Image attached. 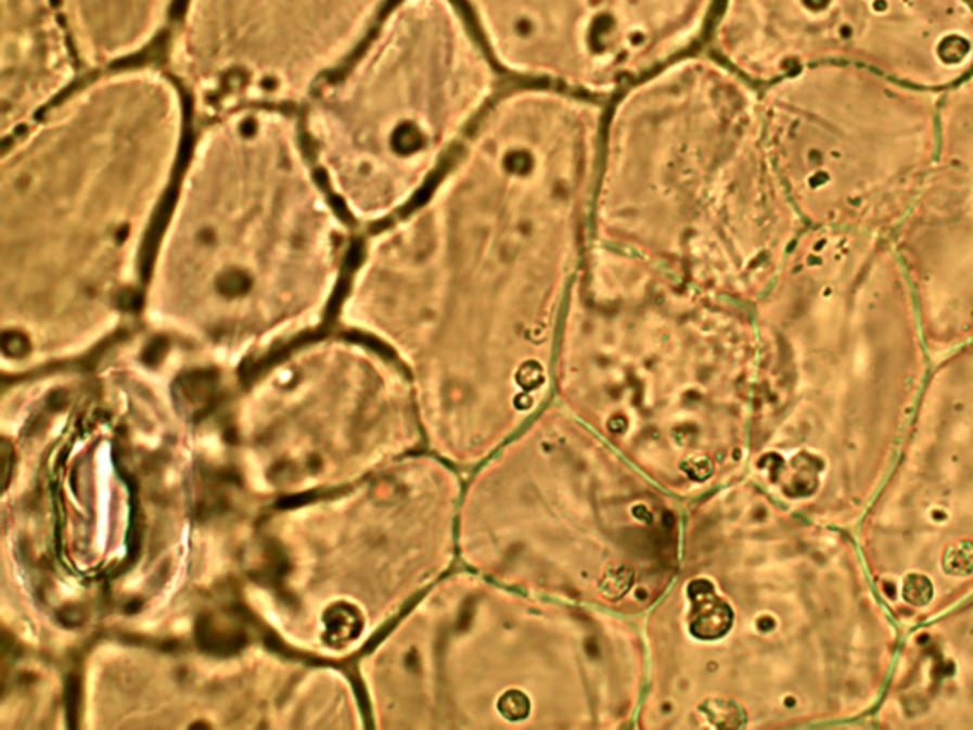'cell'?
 Segmentation results:
<instances>
[{"label":"cell","mask_w":973,"mask_h":730,"mask_svg":"<svg viewBox=\"0 0 973 730\" xmlns=\"http://www.w3.org/2000/svg\"><path fill=\"white\" fill-rule=\"evenodd\" d=\"M191 103L166 67L98 71L4 141V356L82 353L141 297Z\"/></svg>","instance_id":"obj_3"},{"label":"cell","mask_w":973,"mask_h":730,"mask_svg":"<svg viewBox=\"0 0 973 730\" xmlns=\"http://www.w3.org/2000/svg\"><path fill=\"white\" fill-rule=\"evenodd\" d=\"M712 55L757 88L854 65L942 93L973 71L972 0H719Z\"/></svg>","instance_id":"obj_13"},{"label":"cell","mask_w":973,"mask_h":730,"mask_svg":"<svg viewBox=\"0 0 973 730\" xmlns=\"http://www.w3.org/2000/svg\"><path fill=\"white\" fill-rule=\"evenodd\" d=\"M752 308L759 385L745 476L856 529L932 368L904 262L888 236L805 229Z\"/></svg>","instance_id":"obj_4"},{"label":"cell","mask_w":973,"mask_h":730,"mask_svg":"<svg viewBox=\"0 0 973 730\" xmlns=\"http://www.w3.org/2000/svg\"><path fill=\"white\" fill-rule=\"evenodd\" d=\"M972 4H973V0H972Z\"/></svg>","instance_id":"obj_18"},{"label":"cell","mask_w":973,"mask_h":730,"mask_svg":"<svg viewBox=\"0 0 973 730\" xmlns=\"http://www.w3.org/2000/svg\"><path fill=\"white\" fill-rule=\"evenodd\" d=\"M603 123L598 100L552 86L500 93L428 191L354 255L343 320L394 354L430 449L460 472L552 401Z\"/></svg>","instance_id":"obj_1"},{"label":"cell","mask_w":973,"mask_h":730,"mask_svg":"<svg viewBox=\"0 0 973 730\" xmlns=\"http://www.w3.org/2000/svg\"><path fill=\"white\" fill-rule=\"evenodd\" d=\"M806 227L768 153L760 88L687 54L605 113L591 244L753 307Z\"/></svg>","instance_id":"obj_7"},{"label":"cell","mask_w":973,"mask_h":730,"mask_svg":"<svg viewBox=\"0 0 973 730\" xmlns=\"http://www.w3.org/2000/svg\"><path fill=\"white\" fill-rule=\"evenodd\" d=\"M856 538L901 630L973 595V338L932 360Z\"/></svg>","instance_id":"obj_12"},{"label":"cell","mask_w":973,"mask_h":730,"mask_svg":"<svg viewBox=\"0 0 973 730\" xmlns=\"http://www.w3.org/2000/svg\"><path fill=\"white\" fill-rule=\"evenodd\" d=\"M854 529L744 476L690 500L679 571L641 618L637 729H790L873 717L904 636Z\"/></svg>","instance_id":"obj_2"},{"label":"cell","mask_w":973,"mask_h":730,"mask_svg":"<svg viewBox=\"0 0 973 730\" xmlns=\"http://www.w3.org/2000/svg\"><path fill=\"white\" fill-rule=\"evenodd\" d=\"M684 508L552 400L470 472L459 560L520 592L641 620L679 571Z\"/></svg>","instance_id":"obj_9"},{"label":"cell","mask_w":973,"mask_h":730,"mask_svg":"<svg viewBox=\"0 0 973 730\" xmlns=\"http://www.w3.org/2000/svg\"><path fill=\"white\" fill-rule=\"evenodd\" d=\"M942 93L854 65L760 88L768 153L806 229L892 236L934 162Z\"/></svg>","instance_id":"obj_11"},{"label":"cell","mask_w":973,"mask_h":730,"mask_svg":"<svg viewBox=\"0 0 973 730\" xmlns=\"http://www.w3.org/2000/svg\"><path fill=\"white\" fill-rule=\"evenodd\" d=\"M889 240L932 360L973 338V71L942 92L934 162Z\"/></svg>","instance_id":"obj_15"},{"label":"cell","mask_w":973,"mask_h":730,"mask_svg":"<svg viewBox=\"0 0 973 730\" xmlns=\"http://www.w3.org/2000/svg\"><path fill=\"white\" fill-rule=\"evenodd\" d=\"M78 57L44 0H4L0 55V133L22 126L77 85Z\"/></svg>","instance_id":"obj_17"},{"label":"cell","mask_w":973,"mask_h":730,"mask_svg":"<svg viewBox=\"0 0 973 730\" xmlns=\"http://www.w3.org/2000/svg\"><path fill=\"white\" fill-rule=\"evenodd\" d=\"M873 717L897 729H973V595L904 630Z\"/></svg>","instance_id":"obj_16"},{"label":"cell","mask_w":973,"mask_h":730,"mask_svg":"<svg viewBox=\"0 0 973 730\" xmlns=\"http://www.w3.org/2000/svg\"><path fill=\"white\" fill-rule=\"evenodd\" d=\"M500 71L598 100L690 54L719 0H457Z\"/></svg>","instance_id":"obj_14"},{"label":"cell","mask_w":973,"mask_h":730,"mask_svg":"<svg viewBox=\"0 0 973 730\" xmlns=\"http://www.w3.org/2000/svg\"><path fill=\"white\" fill-rule=\"evenodd\" d=\"M388 714L419 729L636 727L646 684L639 618L455 571L384 651Z\"/></svg>","instance_id":"obj_8"},{"label":"cell","mask_w":973,"mask_h":730,"mask_svg":"<svg viewBox=\"0 0 973 730\" xmlns=\"http://www.w3.org/2000/svg\"><path fill=\"white\" fill-rule=\"evenodd\" d=\"M354 223L299 111L196 123L146 262L145 322L184 356L234 361L320 322L354 259Z\"/></svg>","instance_id":"obj_5"},{"label":"cell","mask_w":973,"mask_h":730,"mask_svg":"<svg viewBox=\"0 0 973 730\" xmlns=\"http://www.w3.org/2000/svg\"><path fill=\"white\" fill-rule=\"evenodd\" d=\"M500 67L457 0H398L299 108L354 227L411 208L499 98Z\"/></svg>","instance_id":"obj_10"},{"label":"cell","mask_w":973,"mask_h":730,"mask_svg":"<svg viewBox=\"0 0 973 730\" xmlns=\"http://www.w3.org/2000/svg\"><path fill=\"white\" fill-rule=\"evenodd\" d=\"M753 308L591 244L561 325L552 400L689 504L747 472Z\"/></svg>","instance_id":"obj_6"}]
</instances>
